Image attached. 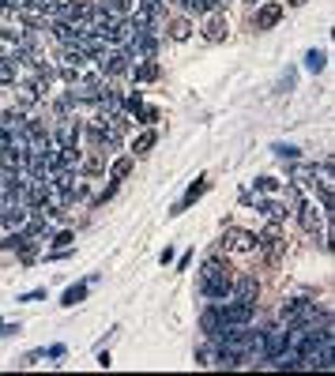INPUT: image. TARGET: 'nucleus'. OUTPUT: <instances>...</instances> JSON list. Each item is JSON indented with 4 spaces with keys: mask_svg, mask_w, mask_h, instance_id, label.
<instances>
[{
    "mask_svg": "<svg viewBox=\"0 0 335 376\" xmlns=\"http://www.w3.org/2000/svg\"><path fill=\"white\" fill-rule=\"evenodd\" d=\"M230 290H234V271L219 256H211L200 267V298L211 305H222V301H230Z\"/></svg>",
    "mask_w": 335,
    "mask_h": 376,
    "instance_id": "f257e3e1",
    "label": "nucleus"
},
{
    "mask_svg": "<svg viewBox=\"0 0 335 376\" xmlns=\"http://www.w3.org/2000/svg\"><path fill=\"white\" fill-rule=\"evenodd\" d=\"M94 64H98V76L102 79H114V76H129L132 57L121 49V45H109L106 53H98V57H94Z\"/></svg>",
    "mask_w": 335,
    "mask_h": 376,
    "instance_id": "f03ea898",
    "label": "nucleus"
},
{
    "mask_svg": "<svg viewBox=\"0 0 335 376\" xmlns=\"http://www.w3.org/2000/svg\"><path fill=\"white\" fill-rule=\"evenodd\" d=\"M87 60H91V57H87L79 45H61V53H57V76L65 79V83H76Z\"/></svg>",
    "mask_w": 335,
    "mask_h": 376,
    "instance_id": "7ed1b4c3",
    "label": "nucleus"
},
{
    "mask_svg": "<svg viewBox=\"0 0 335 376\" xmlns=\"http://www.w3.org/2000/svg\"><path fill=\"white\" fill-rule=\"evenodd\" d=\"M283 245H286V237H283V222L271 219L268 226L257 234V249L264 252L268 260H279V256H283Z\"/></svg>",
    "mask_w": 335,
    "mask_h": 376,
    "instance_id": "20e7f679",
    "label": "nucleus"
},
{
    "mask_svg": "<svg viewBox=\"0 0 335 376\" xmlns=\"http://www.w3.org/2000/svg\"><path fill=\"white\" fill-rule=\"evenodd\" d=\"M125 53H129L132 60H155V53H158V38H155V30H140V34H132L129 42L121 45Z\"/></svg>",
    "mask_w": 335,
    "mask_h": 376,
    "instance_id": "39448f33",
    "label": "nucleus"
},
{
    "mask_svg": "<svg viewBox=\"0 0 335 376\" xmlns=\"http://www.w3.org/2000/svg\"><path fill=\"white\" fill-rule=\"evenodd\" d=\"M79 140H83V124H79V117H65V121L57 124V132H53V147H61V151L79 147Z\"/></svg>",
    "mask_w": 335,
    "mask_h": 376,
    "instance_id": "423d86ee",
    "label": "nucleus"
},
{
    "mask_svg": "<svg viewBox=\"0 0 335 376\" xmlns=\"http://www.w3.org/2000/svg\"><path fill=\"white\" fill-rule=\"evenodd\" d=\"M222 249H226V252H257V234L230 226L226 234H222Z\"/></svg>",
    "mask_w": 335,
    "mask_h": 376,
    "instance_id": "0eeeda50",
    "label": "nucleus"
},
{
    "mask_svg": "<svg viewBox=\"0 0 335 376\" xmlns=\"http://www.w3.org/2000/svg\"><path fill=\"white\" fill-rule=\"evenodd\" d=\"M226 34H230V19L222 12H211L204 19V42L219 45V42H226Z\"/></svg>",
    "mask_w": 335,
    "mask_h": 376,
    "instance_id": "6e6552de",
    "label": "nucleus"
},
{
    "mask_svg": "<svg viewBox=\"0 0 335 376\" xmlns=\"http://www.w3.org/2000/svg\"><path fill=\"white\" fill-rule=\"evenodd\" d=\"M283 12H286V8L279 4V0H264V4L257 8V15H252V27H257V30H271L279 19H283Z\"/></svg>",
    "mask_w": 335,
    "mask_h": 376,
    "instance_id": "1a4fd4ad",
    "label": "nucleus"
},
{
    "mask_svg": "<svg viewBox=\"0 0 335 376\" xmlns=\"http://www.w3.org/2000/svg\"><path fill=\"white\" fill-rule=\"evenodd\" d=\"M12 94H15V109H23V113H27V109H34L38 102H42V94L34 91V83H30V79H15Z\"/></svg>",
    "mask_w": 335,
    "mask_h": 376,
    "instance_id": "9d476101",
    "label": "nucleus"
},
{
    "mask_svg": "<svg viewBox=\"0 0 335 376\" xmlns=\"http://www.w3.org/2000/svg\"><path fill=\"white\" fill-rule=\"evenodd\" d=\"M230 298H234V301H245V305H257V298H260V283H257V275H241V278H234V290H230Z\"/></svg>",
    "mask_w": 335,
    "mask_h": 376,
    "instance_id": "9b49d317",
    "label": "nucleus"
},
{
    "mask_svg": "<svg viewBox=\"0 0 335 376\" xmlns=\"http://www.w3.org/2000/svg\"><path fill=\"white\" fill-rule=\"evenodd\" d=\"M260 335H264V362H271L275 354L286 350V324H275V327H268V331H260Z\"/></svg>",
    "mask_w": 335,
    "mask_h": 376,
    "instance_id": "f8f14e48",
    "label": "nucleus"
},
{
    "mask_svg": "<svg viewBox=\"0 0 335 376\" xmlns=\"http://www.w3.org/2000/svg\"><path fill=\"white\" fill-rule=\"evenodd\" d=\"M200 327H204V335L207 339H219L222 331H226V320H222V313H219V305H211V301H207V309H204V316H200Z\"/></svg>",
    "mask_w": 335,
    "mask_h": 376,
    "instance_id": "ddd939ff",
    "label": "nucleus"
},
{
    "mask_svg": "<svg viewBox=\"0 0 335 376\" xmlns=\"http://www.w3.org/2000/svg\"><path fill=\"white\" fill-rule=\"evenodd\" d=\"M204 192H207V177H196V181H193V185H188V192H185V196H181V199H177V203H173V207H170V214H185V211H188V207H193V203H196V199H200V196H204Z\"/></svg>",
    "mask_w": 335,
    "mask_h": 376,
    "instance_id": "4468645a",
    "label": "nucleus"
},
{
    "mask_svg": "<svg viewBox=\"0 0 335 376\" xmlns=\"http://www.w3.org/2000/svg\"><path fill=\"white\" fill-rule=\"evenodd\" d=\"M129 76L136 79V83H155V79L162 76V68H158V60H132Z\"/></svg>",
    "mask_w": 335,
    "mask_h": 376,
    "instance_id": "2eb2a0df",
    "label": "nucleus"
},
{
    "mask_svg": "<svg viewBox=\"0 0 335 376\" xmlns=\"http://www.w3.org/2000/svg\"><path fill=\"white\" fill-rule=\"evenodd\" d=\"M50 38L57 45H76V38H79V27H72V23H50Z\"/></svg>",
    "mask_w": 335,
    "mask_h": 376,
    "instance_id": "dca6fc26",
    "label": "nucleus"
},
{
    "mask_svg": "<svg viewBox=\"0 0 335 376\" xmlns=\"http://www.w3.org/2000/svg\"><path fill=\"white\" fill-rule=\"evenodd\" d=\"M76 45H79V49H83L91 60L98 57V53H106V49H109V42H106V38H98V34H79V38H76Z\"/></svg>",
    "mask_w": 335,
    "mask_h": 376,
    "instance_id": "f3484780",
    "label": "nucleus"
},
{
    "mask_svg": "<svg viewBox=\"0 0 335 376\" xmlns=\"http://www.w3.org/2000/svg\"><path fill=\"white\" fill-rule=\"evenodd\" d=\"M166 30H170V38H173V42H188V38H193V23H188L185 15L170 19V23H166Z\"/></svg>",
    "mask_w": 335,
    "mask_h": 376,
    "instance_id": "a211bd4d",
    "label": "nucleus"
},
{
    "mask_svg": "<svg viewBox=\"0 0 335 376\" xmlns=\"http://www.w3.org/2000/svg\"><path fill=\"white\" fill-rule=\"evenodd\" d=\"M294 214H298V222H301V230H305V234H316V226H321V214H316V207L301 203Z\"/></svg>",
    "mask_w": 335,
    "mask_h": 376,
    "instance_id": "6ab92c4d",
    "label": "nucleus"
},
{
    "mask_svg": "<svg viewBox=\"0 0 335 376\" xmlns=\"http://www.w3.org/2000/svg\"><path fill=\"white\" fill-rule=\"evenodd\" d=\"M23 124H27V113H23V109H0V128H4V132H19Z\"/></svg>",
    "mask_w": 335,
    "mask_h": 376,
    "instance_id": "aec40b11",
    "label": "nucleus"
},
{
    "mask_svg": "<svg viewBox=\"0 0 335 376\" xmlns=\"http://www.w3.org/2000/svg\"><path fill=\"white\" fill-rule=\"evenodd\" d=\"M15 79H19V60L4 53V57H0V87H12Z\"/></svg>",
    "mask_w": 335,
    "mask_h": 376,
    "instance_id": "412c9836",
    "label": "nucleus"
},
{
    "mask_svg": "<svg viewBox=\"0 0 335 376\" xmlns=\"http://www.w3.org/2000/svg\"><path fill=\"white\" fill-rule=\"evenodd\" d=\"M87 290H91V283H79V286H68V290L61 294V305H65V309H76L79 301L87 298Z\"/></svg>",
    "mask_w": 335,
    "mask_h": 376,
    "instance_id": "4be33fe9",
    "label": "nucleus"
},
{
    "mask_svg": "<svg viewBox=\"0 0 335 376\" xmlns=\"http://www.w3.org/2000/svg\"><path fill=\"white\" fill-rule=\"evenodd\" d=\"M155 143H158L155 128H143V132H140V135H136V140H132V155H147V151L155 147Z\"/></svg>",
    "mask_w": 335,
    "mask_h": 376,
    "instance_id": "5701e85b",
    "label": "nucleus"
},
{
    "mask_svg": "<svg viewBox=\"0 0 335 376\" xmlns=\"http://www.w3.org/2000/svg\"><path fill=\"white\" fill-rule=\"evenodd\" d=\"M102 8H106L109 15H117V19H129L136 12V0H102Z\"/></svg>",
    "mask_w": 335,
    "mask_h": 376,
    "instance_id": "b1692460",
    "label": "nucleus"
},
{
    "mask_svg": "<svg viewBox=\"0 0 335 376\" xmlns=\"http://www.w3.org/2000/svg\"><path fill=\"white\" fill-rule=\"evenodd\" d=\"M222 4H226V0H185V8H188V12H196V15L222 12Z\"/></svg>",
    "mask_w": 335,
    "mask_h": 376,
    "instance_id": "393cba45",
    "label": "nucleus"
},
{
    "mask_svg": "<svg viewBox=\"0 0 335 376\" xmlns=\"http://www.w3.org/2000/svg\"><path fill=\"white\" fill-rule=\"evenodd\" d=\"M129 173H132V155L114 158V162H109V181H125Z\"/></svg>",
    "mask_w": 335,
    "mask_h": 376,
    "instance_id": "a878e982",
    "label": "nucleus"
},
{
    "mask_svg": "<svg viewBox=\"0 0 335 376\" xmlns=\"http://www.w3.org/2000/svg\"><path fill=\"white\" fill-rule=\"evenodd\" d=\"M324 64H328V53H324V49H309L305 53V68L309 71H321Z\"/></svg>",
    "mask_w": 335,
    "mask_h": 376,
    "instance_id": "bb28decb",
    "label": "nucleus"
},
{
    "mask_svg": "<svg viewBox=\"0 0 335 376\" xmlns=\"http://www.w3.org/2000/svg\"><path fill=\"white\" fill-rule=\"evenodd\" d=\"M215 357H219V346H215V342H207V346L196 350V365H215Z\"/></svg>",
    "mask_w": 335,
    "mask_h": 376,
    "instance_id": "cd10ccee",
    "label": "nucleus"
},
{
    "mask_svg": "<svg viewBox=\"0 0 335 376\" xmlns=\"http://www.w3.org/2000/svg\"><path fill=\"white\" fill-rule=\"evenodd\" d=\"M50 241H53V249H57V252H65V249L76 245V234H72V230H61L57 237H50Z\"/></svg>",
    "mask_w": 335,
    "mask_h": 376,
    "instance_id": "c85d7f7f",
    "label": "nucleus"
},
{
    "mask_svg": "<svg viewBox=\"0 0 335 376\" xmlns=\"http://www.w3.org/2000/svg\"><path fill=\"white\" fill-rule=\"evenodd\" d=\"M140 109H143V94H140V91H136V94H125V113L136 117Z\"/></svg>",
    "mask_w": 335,
    "mask_h": 376,
    "instance_id": "c756f323",
    "label": "nucleus"
},
{
    "mask_svg": "<svg viewBox=\"0 0 335 376\" xmlns=\"http://www.w3.org/2000/svg\"><path fill=\"white\" fill-rule=\"evenodd\" d=\"M158 117H162V113H158V109H155V106H143V109H140V113H136V121H140V124H147V128H151V124H158Z\"/></svg>",
    "mask_w": 335,
    "mask_h": 376,
    "instance_id": "7c9ffc66",
    "label": "nucleus"
},
{
    "mask_svg": "<svg viewBox=\"0 0 335 376\" xmlns=\"http://www.w3.org/2000/svg\"><path fill=\"white\" fill-rule=\"evenodd\" d=\"M271 151H275V155L283 158V162H298V155H301L298 147H286V143H275V147H271Z\"/></svg>",
    "mask_w": 335,
    "mask_h": 376,
    "instance_id": "2f4dec72",
    "label": "nucleus"
},
{
    "mask_svg": "<svg viewBox=\"0 0 335 376\" xmlns=\"http://www.w3.org/2000/svg\"><path fill=\"white\" fill-rule=\"evenodd\" d=\"M252 185H257L260 196H264V192H275V188H279V181H275V177H257Z\"/></svg>",
    "mask_w": 335,
    "mask_h": 376,
    "instance_id": "473e14b6",
    "label": "nucleus"
},
{
    "mask_svg": "<svg viewBox=\"0 0 335 376\" xmlns=\"http://www.w3.org/2000/svg\"><path fill=\"white\" fill-rule=\"evenodd\" d=\"M42 357H45V350H30V354H27V357H23V362H19V365H38V362H42Z\"/></svg>",
    "mask_w": 335,
    "mask_h": 376,
    "instance_id": "72a5a7b5",
    "label": "nucleus"
},
{
    "mask_svg": "<svg viewBox=\"0 0 335 376\" xmlns=\"http://www.w3.org/2000/svg\"><path fill=\"white\" fill-rule=\"evenodd\" d=\"M19 301H27V305H34V301H45V290H30V294H23Z\"/></svg>",
    "mask_w": 335,
    "mask_h": 376,
    "instance_id": "f704fd0d",
    "label": "nucleus"
},
{
    "mask_svg": "<svg viewBox=\"0 0 335 376\" xmlns=\"http://www.w3.org/2000/svg\"><path fill=\"white\" fill-rule=\"evenodd\" d=\"M45 357H53V362H61V357H65V346H61V342H57V346H50V350H45Z\"/></svg>",
    "mask_w": 335,
    "mask_h": 376,
    "instance_id": "c9c22d12",
    "label": "nucleus"
},
{
    "mask_svg": "<svg viewBox=\"0 0 335 376\" xmlns=\"http://www.w3.org/2000/svg\"><path fill=\"white\" fill-rule=\"evenodd\" d=\"M98 365H102V369H109V365H114V362H109V350H98Z\"/></svg>",
    "mask_w": 335,
    "mask_h": 376,
    "instance_id": "e433bc0d",
    "label": "nucleus"
},
{
    "mask_svg": "<svg viewBox=\"0 0 335 376\" xmlns=\"http://www.w3.org/2000/svg\"><path fill=\"white\" fill-rule=\"evenodd\" d=\"M290 4H294V8H301V4H305V0H290Z\"/></svg>",
    "mask_w": 335,
    "mask_h": 376,
    "instance_id": "4c0bfd02",
    "label": "nucleus"
},
{
    "mask_svg": "<svg viewBox=\"0 0 335 376\" xmlns=\"http://www.w3.org/2000/svg\"><path fill=\"white\" fill-rule=\"evenodd\" d=\"M4 12H8V8H4V0H0V15H4Z\"/></svg>",
    "mask_w": 335,
    "mask_h": 376,
    "instance_id": "58836bf2",
    "label": "nucleus"
},
{
    "mask_svg": "<svg viewBox=\"0 0 335 376\" xmlns=\"http://www.w3.org/2000/svg\"><path fill=\"white\" fill-rule=\"evenodd\" d=\"M42 4H61V0H42Z\"/></svg>",
    "mask_w": 335,
    "mask_h": 376,
    "instance_id": "ea45409f",
    "label": "nucleus"
},
{
    "mask_svg": "<svg viewBox=\"0 0 335 376\" xmlns=\"http://www.w3.org/2000/svg\"><path fill=\"white\" fill-rule=\"evenodd\" d=\"M0 327H4V320H0Z\"/></svg>",
    "mask_w": 335,
    "mask_h": 376,
    "instance_id": "a19ab883",
    "label": "nucleus"
}]
</instances>
